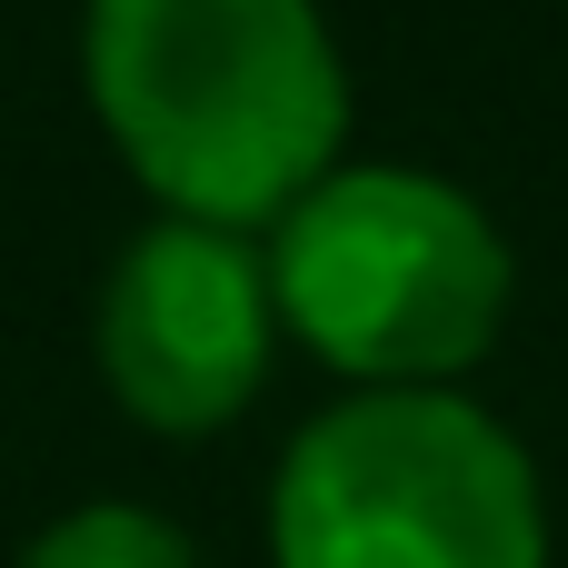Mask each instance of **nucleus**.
<instances>
[{
    "mask_svg": "<svg viewBox=\"0 0 568 568\" xmlns=\"http://www.w3.org/2000/svg\"><path fill=\"white\" fill-rule=\"evenodd\" d=\"M90 90L130 160L220 230L290 210L349 110L310 0H90Z\"/></svg>",
    "mask_w": 568,
    "mask_h": 568,
    "instance_id": "f257e3e1",
    "label": "nucleus"
},
{
    "mask_svg": "<svg viewBox=\"0 0 568 568\" xmlns=\"http://www.w3.org/2000/svg\"><path fill=\"white\" fill-rule=\"evenodd\" d=\"M280 568H549L529 449L449 389L320 409L270 499Z\"/></svg>",
    "mask_w": 568,
    "mask_h": 568,
    "instance_id": "f03ea898",
    "label": "nucleus"
},
{
    "mask_svg": "<svg viewBox=\"0 0 568 568\" xmlns=\"http://www.w3.org/2000/svg\"><path fill=\"white\" fill-rule=\"evenodd\" d=\"M270 300L389 389H419L489 349L509 310V240L429 170H320L280 210Z\"/></svg>",
    "mask_w": 568,
    "mask_h": 568,
    "instance_id": "7ed1b4c3",
    "label": "nucleus"
},
{
    "mask_svg": "<svg viewBox=\"0 0 568 568\" xmlns=\"http://www.w3.org/2000/svg\"><path fill=\"white\" fill-rule=\"evenodd\" d=\"M100 359L150 429L230 419L270 359V270L250 260L240 230L190 210L140 230L100 290Z\"/></svg>",
    "mask_w": 568,
    "mask_h": 568,
    "instance_id": "20e7f679",
    "label": "nucleus"
},
{
    "mask_svg": "<svg viewBox=\"0 0 568 568\" xmlns=\"http://www.w3.org/2000/svg\"><path fill=\"white\" fill-rule=\"evenodd\" d=\"M20 568H200V549H190L170 519L100 499V509H70V519H50V529L30 539V559H20Z\"/></svg>",
    "mask_w": 568,
    "mask_h": 568,
    "instance_id": "39448f33",
    "label": "nucleus"
}]
</instances>
